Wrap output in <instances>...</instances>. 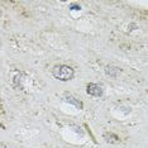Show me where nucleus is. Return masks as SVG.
I'll return each instance as SVG.
<instances>
[{"label":"nucleus","instance_id":"nucleus-3","mask_svg":"<svg viewBox=\"0 0 148 148\" xmlns=\"http://www.w3.org/2000/svg\"><path fill=\"white\" fill-rule=\"evenodd\" d=\"M63 100H65L66 103H70V104H72V105H75L77 109H82V103L80 101L79 99H76V97H73L71 95L65 96V97H63Z\"/></svg>","mask_w":148,"mask_h":148},{"label":"nucleus","instance_id":"nucleus-5","mask_svg":"<svg viewBox=\"0 0 148 148\" xmlns=\"http://www.w3.org/2000/svg\"><path fill=\"white\" fill-rule=\"evenodd\" d=\"M105 72L109 76H112V77H116V75L120 72V70L118 69V67H114V66H106L105 67Z\"/></svg>","mask_w":148,"mask_h":148},{"label":"nucleus","instance_id":"nucleus-4","mask_svg":"<svg viewBox=\"0 0 148 148\" xmlns=\"http://www.w3.org/2000/svg\"><path fill=\"white\" fill-rule=\"evenodd\" d=\"M104 139L106 140L108 143H112V144H116L119 143V137L114 133H104Z\"/></svg>","mask_w":148,"mask_h":148},{"label":"nucleus","instance_id":"nucleus-6","mask_svg":"<svg viewBox=\"0 0 148 148\" xmlns=\"http://www.w3.org/2000/svg\"><path fill=\"white\" fill-rule=\"evenodd\" d=\"M71 10H80V5H71Z\"/></svg>","mask_w":148,"mask_h":148},{"label":"nucleus","instance_id":"nucleus-2","mask_svg":"<svg viewBox=\"0 0 148 148\" xmlns=\"http://www.w3.org/2000/svg\"><path fill=\"white\" fill-rule=\"evenodd\" d=\"M86 92L94 97H100L104 94V89L101 85L95 82H89L86 85Z\"/></svg>","mask_w":148,"mask_h":148},{"label":"nucleus","instance_id":"nucleus-1","mask_svg":"<svg viewBox=\"0 0 148 148\" xmlns=\"http://www.w3.org/2000/svg\"><path fill=\"white\" fill-rule=\"evenodd\" d=\"M52 75L55 79L60 80V81H71L73 76H75V71L69 65H58L53 69Z\"/></svg>","mask_w":148,"mask_h":148}]
</instances>
